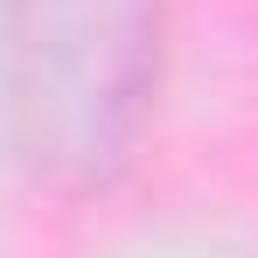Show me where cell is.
I'll return each mask as SVG.
<instances>
[{"label":"cell","mask_w":258,"mask_h":258,"mask_svg":"<svg viewBox=\"0 0 258 258\" xmlns=\"http://www.w3.org/2000/svg\"><path fill=\"white\" fill-rule=\"evenodd\" d=\"M154 0H7V98L28 161L56 181L105 174L154 98Z\"/></svg>","instance_id":"1"}]
</instances>
